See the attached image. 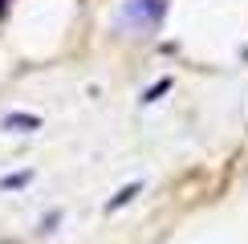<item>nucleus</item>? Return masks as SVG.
I'll return each mask as SVG.
<instances>
[{"label":"nucleus","mask_w":248,"mask_h":244,"mask_svg":"<svg viewBox=\"0 0 248 244\" xmlns=\"http://www.w3.org/2000/svg\"><path fill=\"white\" fill-rule=\"evenodd\" d=\"M167 90H171V77H159V81H155V86L147 90V94H142V102H147V106H151V102H159L163 94H167Z\"/></svg>","instance_id":"5"},{"label":"nucleus","mask_w":248,"mask_h":244,"mask_svg":"<svg viewBox=\"0 0 248 244\" xmlns=\"http://www.w3.org/2000/svg\"><path fill=\"white\" fill-rule=\"evenodd\" d=\"M57 220H61V212H49V216L41 220V232H53V228H57Z\"/></svg>","instance_id":"6"},{"label":"nucleus","mask_w":248,"mask_h":244,"mask_svg":"<svg viewBox=\"0 0 248 244\" xmlns=\"http://www.w3.org/2000/svg\"><path fill=\"white\" fill-rule=\"evenodd\" d=\"M0 126H4L8 135H13V130H16V135H33V130H41V118H37V114H25V110H16V114H8Z\"/></svg>","instance_id":"2"},{"label":"nucleus","mask_w":248,"mask_h":244,"mask_svg":"<svg viewBox=\"0 0 248 244\" xmlns=\"http://www.w3.org/2000/svg\"><path fill=\"white\" fill-rule=\"evenodd\" d=\"M163 16H167V0H126L122 4V25L147 29V33L163 25Z\"/></svg>","instance_id":"1"},{"label":"nucleus","mask_w":248,"mask_h":244,"mask_svg":"<svg viewBox=\"0 0 248 244\" xmlns=\"http://www.w3.org/2000/svg\"><path fill=\"white\" fill-rule=\"evenodd\" d=\"M139 191H142V183H126V187H122L114 199H106V212H118V208H126V203H130L134 196H139Z\"/></svg>","instance_id":"3"},{"label":"nucleus","mask_w":248,"mask_h":244,"mask_svg":"<svg viewBox=\"0 0 248 244\" xmlns=\"http://www.w3.org/2000/svg\"><path fill=\"white\" fill-rule=\"evenodd\" d=\"M33 183V171H16V175H0V191H20Z\"/></svg>","instance_id":"4"}]
</instances>
